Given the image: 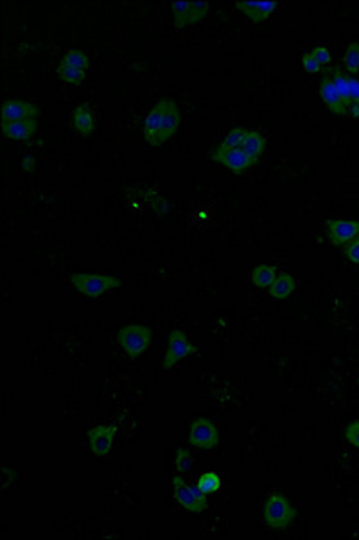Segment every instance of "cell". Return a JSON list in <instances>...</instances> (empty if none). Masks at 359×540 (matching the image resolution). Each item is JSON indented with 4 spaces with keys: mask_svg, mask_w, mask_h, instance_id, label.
Instances as JSON below:
<instances>
[{
    "mask_svg": "<svg viewBox=\"0 0 359 540\" xmlns=\"http://www.w3.org/2000/svg\"><path fill=\"white\" fill-rule=\"evenodd\" d=\"M182 126V112L173 99H160L142 121V135L149 146L159 147L171 140Z\"/></svg>",
    "mask_w": 359,
    "mask_h": 540,
    "instance_id": "6da1fadb",
    "label": "cell"
},
{
    "mask_svg": "<svg viewBox=\"0 0 359 540\" xmlns=\"http://www.w3.org/2000/svg\"><path fill=\"white\" fill-rule=\"evenodd\" d=\"M68 282L78 293L87 298H101L122 285L119 276L101 271H74L68 275Z\"/></svg>",
    "mask_w": 359,
    "mask_h": 540,
    "instance_id": "7a4b0ae2",
    "label": "cell"
},
{
    "mask_svg": "<svg viewBox=\"0 0 359 540\" xmlns=\"http://www.w3.org/2000/svg\"><path fill=\"white\" fill-rule=\"evenodd\" d=\"M117 343L131 361L142 357L153 343V331L142 323H128L117 331Z\"/></svg>",
    "mask_w": 359,
    "mask_h": 540,
    "instance_id": "3957f363",
    "label": "cell"
},
{
    "mask_svg": "<svg viewBox=\"0 0 359 540\" xmlns=\"http://www.w3.org/2000/svg\"><path fill=\"white\" fill-rule=\"evenodd\" d=\"M297 517V510L284 494H272L263 504V520L268 530L284 532Z\"/></svg>",
    "mask_w": 359,
    "mask_h": 540,
    "instance_id": "277c9868",
    "label": "cell"
},
{
    "mask_svg": "<svg viewBox=\"0 0 359 540\" xmlns=\"http://www.w3.org/2000/svg\"><path fill=\"white\" fill-rule=\"evenodd\" d=\"M173 495L180 507L185 508L191 513H201L207 508V497L203 492L198 490L196 485H189L184 474H175L173 476Z\"/></svg>",
    "mask_w": 359,
    "mask_h": 540,
    "instance_id": "5b68a950",
    "label": "cell"
},
{
    "mask_svg": "<svg viewBox=\"0 0 359 540\" xmlns=\"http://www.w3.org/2000/svg\"><path fill=\"white\" fill-rule=\"evenodd\" d=\"M198 352L196 345L192 343L189 336L180 329H173L169 332L168 338V348H166V354H163L162 368L171 370L173 366H176L178 363H182L187 357H192Z\"/></svg>",
    "mask_w": 359,
    "mask_h": 540,
    "instance_id": "8992f818",
    "label": "cell"
},
{
    "mask_svg": "<svg viewBox=\"0 0 359 540\" xmlns=\"http://www.w3.org/2000/svg\"><path fill=\"white\" fill-rule=\"evenodd\" d=\"M187 442L201 451H212L219 445V429L209 417H198L189 427Z\"/></svg>",
    "mask_w": 359,
    "mask_h": 540,
    "instance_id": "52a82bcc",
    "label": "cell"
},
{
    "mask_svg": "<svg viewBox=\"0 0 359 540\" xmlns=\"http://www.w3.org/2000/svg\"><path fill=\"white\" fill-rule=\"evenodd\" d=\"M119 427L113 423H99L87 431L88 447L96 458H106L113 449V440L117 436Z\"/></svg>",
    "mask_w": 359,
    "mask_h": 540,
    "instance_id": "ba28073f",
    "label": "cell"
},
{
    "mask_svg": "<svg viewBox=\"0 0 359 540\" xmlns=\"http://www.w3.org/2000/svg\"><path fill=\"white\" fill-rule=\"evenodd\" d=\"M173 22L178 29L203 20L209 13V2H173Z\"/></svg>",
    "mask_w": 359,
    "mask_h": 540,
    "instance_id": "9c48e42d",
    "label": "cell"
},
{
    "mask_svg": "<svg viewBox=\"0 0 359 540\" xmlns=\"http://www.w3.org/2000/svg\"><path fill=\"white\" fill-rule=\"evenodd\" d=\"M325 237L335 246H347L359 237V221L356 219H330L325 223Z\"/></svg>",
    "mask_w": 359,
    "mask_h": 540,
    "instance_id": "30bf717a",
    "label": "cell"
},
{
    "mask_svg": "<svg viewBox=\"0 0 359 540\" xmlns=\"http://www.w3.org/2000/svg\"><path fill=\"white\" fill-rule=\"evenodd\" d=\"M210 158L216 163H219L226 171L234 172V174H242V172L250 171L254 165L259 163L257 158H251L242 149L228 151V153H210Z\"/></svg>",
    "mask_w": 359,
    "mask_h": 540,
    "instance_id": "8fae6325",
    "label": "cell"
},
{
    "mask_svg": "<svg viewBox=\"0 0 359 540\" xmlns=\"http://www.w3.org/2000/svg\"><path fill=\"white\" fill-rule=\"evenodd\" d=\"M0 115H2V122L29 121V119L40 117V108L31 105L29 100L8 99L4 100V105H2Z\"/></svg>",
    "mask_w": 359,
    "mask_h": 540,
    "instance_id": "7c38bea8",
    "label": "cell"
},
{
    "mask_svg": "<svg viewBox=\"0 0 359 540\" xmlns=\"http://www.w3.org/2000/svg\"><path fill=\"white\" fill-rule=\"evenodd\" d=\"M320 97H322V100L325 103V106L332 113H336V115H339V117H345V115H349V106L343 103V99L339 97V93L336 92L335 83H332V80H330L329 74H327L325 77L322 80V83H320Z\"/></svg>",
    "mask_w": 359,
    "mask_h": 540,
    "instance_id": "4fadbf2b",
    "label": "cell"
},
{
    "mask_svg": "<svg viewBox=\"0 0 359 540\" xmlns=\"http://www.w3.org/2000/svg\"><path fill=\"white\" fill-rule=\"evenodd\" d=\"M72 128L78 135L81 137H90V135L96 131V119H94V113L90 110V106L87 105H78L74 106L71 115Z\"/></svg>",
    "mask_w": 359,
    "mask_h": 540,
    "instance_id": "5bb4252c",
    "label": "cell"
},
{
    "mask_svg": "<svg viewBox=\"0 0 359 540\" xmlns=\"http://www.w3.org/2000/svg\"><path fill=\"white\" fill-rule=\"evenodd\" d=\"M235 8L250 18L251 22L259 24V22L268 20L272 17L277 9V2H255V0H247V2H237Z\"/></svg>",
    "mask_w": 359,
    "mask_h": 540,
    "instance_id": "9a60e30c",
    "label": "cell"
},
{
    "mask_svg": "<svg viewBox=\"0 0 359 540\" xmlns=\"http://www.w3.org/2000/svg\"><path fill=\"white\" fill-rule=\"evenodd\" d=\"M38 130V119H29V121H15V122H2V133L9 140H18L25 142L29 140Z\"/></svg>",
    "mask_w": 359,
    "mask_h": 540,
    "instance_id": "2e32d148",
    "label": "cell"
},
{
    "mask_svg": "<svg viewBox=\"0 0 359 540\" xmlns=\"http://www.w3.org/2000/svg\"><path fill=\"white\" fill-rule=\"evenodd\" d=\"M295 289H297V280L293 278V275H289V273H279L275 280H273V284L268 289V293L272 294L275 300H286V298H289L295 293Z\"/></svg>",
    "mask_w": 359,
    "mask_h": 540,
    "instance_id": "e0dca14e",
    "label": "cell"
},
{
    "mask_svg": "<svg viewBox=\"0 0 359 540\" xmlns=\"http://www.w3.org/2000/svg\"><path fill=\"white\" fill-rule=\"evenodd\" d=\"M277 268L272 266V264H259V266H255L250 273V280L251 284L255 285L257 289H264L268 291L270 285L273 284V280L277 278Z\"/></svg>",
    "mask_w": 359,
    "mask_h": 540,
    "instance_id": "ac0fdd59",
    "label": "cell"
},
{
    "mask_svg": "<svg viewBox=\"0 0 359 540\" xmlns=\"http://www.w3.org/2000/svg\"><path fill=\"white\" fill-rule=\"evenodd\" d=\"M241 149L250 155L251 158L261 160V156L264 155V151H266V138L261 131L257 130H248L247 135H244V140H242Z\"/></svg>",
    "mask_w": 359,
    "mask_h": 540,
    "instance_id": "d6986e66",
    "label": "cell"
},
{
    "mask_svg": "<svg viewBox=\"0 0 359 540\" xmlns=\"http://www.w3.org/2000/svg\"><path fill=\"white\" fill-rule=\"evenodd\" d=\"M248 128H242V126H235L228 133L223 137V140L216 146V149L212 153H228V151L241 149L242 140H244V135H247Z\"/></svg>",
    "mask_w": 359,
    "mask_h": 540,
    "instance_id": "ffe728a7",
    "label": "cell"
},
{
    "mask_svg": "<svg viewBox=\"0 0 359 540\" xmlns=\"http://www.w3.org/2000/svg\"><path fill=\"white\" fill-rule=\"evenodd\" d=\"M223 485L221 476L216 472V470H205L201 476H198L196 486L200 492H203L205 495H212L216 492H219Z\"/></svg>",
    "mask_w": 359,
    "mask_h": 540,
    "instance_id": "44dd1931",
    "label": "cell"
},
{
    "mask_svg": "<svg viewBox=\"0 0 359 540\" xmlns=\"http://www.w3.org/2000/svg\"><path fill=\"white\" fill-rule=\"evenodd\" d=\"M56 74H58V77L63 81V83L71 84V87H80V84H83V81L87 80L88 72L59 63L58 67H56Z\"/></svg>",
    "mask_w": 359,
    "mask_h": 540,
    "instance_id": "7402d4cb",
    "label": "cell"
},
{
    "mask_svg": "<svg viewBox=\"0 0 359 540\" xmlns=\"http://www.w3.org/2000/svg\"><path fill=\"white\" fill-rule=\"evenodd\" d=\"M59 63L68 65V67L80 68V70H85V72H88V68H90V58H88L87 52H83L81 49L67 50V52L61 56Z\"/></svg>",
    "mask_w": 359,
    "mask_h": 540,
    "instance_id": "603a6c76",
    "label": "cell"
},
{
    "mask_svg": "<svg viewBox=\"0 0 359 540\" xmlns=\"http://www.w3.org/2000/svg\"><path fill=\"white\" fill-rule=\"evenodd\" d=\"M343 65L347 68L349 74H358L359 72V42L349 43L343 54Z\"/></svg>",
    "mask_w": 359,
    "mask_h": 540,
    "instance_id": "cb8c5ba5",
    "label": "cell"
},
{
    "mask_svg": "<svg viewBox=\"0 0 359 540\" xmlns=\"http://www.w3.org/2000/svg\"><path fill=\"white\" fill-rule=\"evenodd\" d=\"M329 75H330V80H332V83H335L336 92L339 93L343 103L349 106V75L343 74L339 68H332V72H330Z\"/></svg>",
    "mask_w": 359,
    "mask_h": 540,
    "instance_id": "d4e9b609",
    "label": "cell"
},
{
    "mask_svg": "<svg viewBox=\"0 0 359 540\" xmlns=\"http://www.w3.org/2000/svg\"><path fill=\"white\" fill-rule=\"evenodd\" d=\"M175 469L178 474H185L192 469V454L187 447H178L175 452Z\"/></svg>",
    "mask_w": 359,
    "mask_h": 540,
    "instance_id": "484cf974",
    "label": "cell"
},
{
    "mask_svg": "<svg viewBox=\"0 0 359 540\" xmlns=\"http://www.w3.org/2000/svg\"><path fill=\"white\" fill-rule=\"evenodd\" d=\"M309 52L314 56V59H316V61L322 65V68H329L330 61H332V56H330V50L327 49L325 45L313 47Z\"/></svg>",
    "mask_w": 359,
    "mask_h": 540,
    "instance_id": "4316f807",
    "label": "cell"
},
{
    "mask_svg": "<svg viewBox=\"0 0 359 540\" xmlns=\"http://www.w3.org/2000/svg\"><path fill=\"white\" fill-rule=\"evenodd\" d=\"M343 435H345V440H347L352 447L359 449V420H354V422L349 423V426L345 427Z\"/></svg>",
    "mask_w": 359,
    "mask_h": 540,
    "instance_id": "83f0119b",
    "label": "cell"
},
{
    "mask_svg": "<svg viewBox=\"0 0 359 540\" xmlns=\"http://www.w3.org/2000/svg\"><path fill=\"white\" fill-rule=\"evenodd\" d=\"M302 67H304V70L307 72V74H318V72H322V65L314 59V56L311 54V52H305L304 56H302Z\"/></svg>",
    "mask_w": 359,
    "mask_h": 540,
    "instance_id": "f1b7e54d",
    "label": "cell"
},
{
    "mask_svg": "<svg viewBox=\"0 0 359 540\" xmlns=\"http://www.w3.org/2000/svg\"><path fill=\"white\" fill-rule=\"evenodd\" d=\"M349 105H359V80L349 75Z\"/></svg>",
    "mask_w": 359,
    "mask_h": 540,
    "instance_id": "f546056e",
    "label": "cell"
},
{
    "mask_svg": "<svg viewBox=\"0 0 359 540\" xmlns=\"http://www.w3.org/2000/svg\"><path fill=\"white\" fill-rule=\"evenodd\" d=\"M345 257L351 260L352 264H359V237L354 239L352 243L345 246Z\"/></svg>",
    "mask_w": 359,
    "mask_h": 540,
    "instance_id": "4dcf8cb0",
    "label": "cell"
},
{
    "mask_svg": "<svg viewBox=\"0 0 359 540\" xmlns=\"http://www.w3.org/2000/svg\"><path fill=\"white\" fill-rule=\"evenodd\" d=\"M22 169L27 172H33L36 169V160H34L33 155H25L24 160H22Z\"/></svg>",
    "mask_w": 359,
    "mask_h": 540,
    "instance_id": "1f68e13d",
    "label": "cell"
},
{
    "mask_svg": "<svg viewBox=\"0 0 359 540\" xmlns=\"http://www.w3.org/2000/svg\"><path fill=\"white\" fill-rule=\"evenodd\" d=\"M349 115L354 119H359V105H349Z\"/></svg>",
    "mask_w": 359,
    "mask_h": 540,
    "instance_id": "d6a6232c",
    "label": "cell"
},
{
    "mask_svg": "<svg viewBox=\"0 0 359 540\" xmlns=\"http://www.w3.org/2000/svg\"><path fill=\"white\" fill-rule=\"evenodd\" d=\"M358 75H359V72H358ZM358 80H359V77H358Z\"/></svg>",
    "mask_w": 359,
    "mask_h": 540,
    "instance_id": "836d02e7",
    "label": "cell"
}]
</instances>
